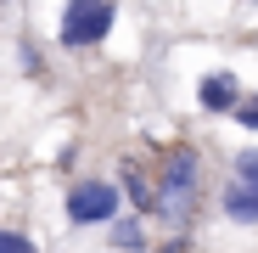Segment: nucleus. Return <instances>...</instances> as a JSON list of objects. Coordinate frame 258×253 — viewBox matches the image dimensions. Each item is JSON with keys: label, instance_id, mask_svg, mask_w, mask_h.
Listing matches in <instances>:
<instances>
[{"label": "nucleus", "instance_id": "nucleus-9", "mask_svg": "<svg viewBox=\"0 0 258 253\" xmlns=\"http://www.w3.org/2000/svg\"><path fill=\"white\" fill-rule=\"evenodd\" d=\"M0 253H34V242L23 231H0Z\"/></svg>", "mask_w": 258, "mask_h": 253}, {"label": "nucleus", "instance_id": "nucleus-5", "mask_svg": "<svg viewBox=\"0 0 258 253\" xmlns=\"http://www.w3.org/2000/svg\"><path fill=\"white\" fill-rule=\"evenodd\" d=\"M219 208H225V220H236V225H258V191L241 186V180H230L219 191Z\"/></svg>", "mask_w": 258, "mask_h": 253}, {"label": "nucleus", "instance_id": "nucleus-6", "mask_svg": "<svg viewBox=\"0 0 258 253\" xmlns=\"http://www.w3.org/2000/svg\"><path fill=\"white\" fill-rule=\"evenodd\" d=\"M118 191H123L129 203H135L141 214H157V186H152V180L141 175L135 163H123V180H118Z\"/></svg>", "mask_w": 258, "mask_h": 253}, {"label": "nucleus", "instance_id": "nucleus-1", "mask_svg": "<svg viewBox=\"0 0 258 253\" xmlns=\"http://www.w3.org/2000/svg\"><path fill=\"white\" fill-rule=\"evenodd\" d=\"M202 197V158L191 146H168L157 158V214H174L185 220Z\"/></svg>", "mask_w": 258, "mask_h": 253}, {"label": "nucleus", "instance_id": "nucleus-11", "mask_svg": "<svg viewBox=\"0 0 258 253\" xmlns=\"http://www.w3.org/2000/svg\"><path fill=\"white\" fill-rule=\"evenodd\" d=\"M163 253H185V236H180V242H168V247H163Z\"/></svg>", "mask_w": 258, "mask_h": 253}, {"label": "nucleus", "instance_id": "nucleus-2", "mask_svg": "<svg viewBox=\"0 0 258 253\" xmlns=\"http://www.w3.org/2000/svg\"><path fill=\"white\" fill-rule=\"evenodd\" d=\"M112 23H118V6H107V0H73V6L62 12L56 39L68 51H90V45H101V39L112 34Z\"/></svg>", "mask_w": 258, "mask_h": 253}, {"label": "nucleus", "instance_id": "nucleus-8", "mask_svg": "<svg viewBox=\"0 0 258 253\" xmlns=\"http://www.w3.org/2000/svg\"><path fill=\"white\" fill-rule=\"evenodd\" d=\"M236 180H241V186H252V191H258V146H247V152H241V158H236Z\"/></svg>", "mask_w": 258, "mask_h": 253}, {"label": "nucleus", "instance_id": "nucleus-4", "mask_svg": "<svg viewBox=\"0 0 258 253\" xmlns=\"http://www.w3.org/2000/svg\"><path fill=\"white\" fill-rule=\"evenodd\" d=\"M197 102H202V113H236L247 96H241V84H236V73H202V84H197Z\"/></svg>", "mask_w": 258, "mask_h": 253}, {"label": "nucleus", "instance_id": "nucleus-3", "mask_svg": "<svg viewBox=\"0 0 258 253\" xmlns=\"http://www.w3.org/2000/svg\"><path fill=\"white\" fill-rule=\"evenodd\" d=\"M118 203H123V191L112 180L84 175L68 186V225H118Z\"/></svg>", "mask_w": 258, "mask_h": 253}, {"label": "nucleus", "instance_id": "nucleus-10", "mask_svg": "<svg viewBox=\"0 0 258 253\" xmlns=\"http://www.w3.org/2000/svg\"><path fill=\"white\" fill-rule=\"evenodd\" d=\"M236 124H241V130H258V96H247V102L236 107Z\"/></svg>", "mask_w": 258, "mask_h": 253}, {"label": "nucleus", "instance_id": "nucleus-7", "mask_svg": "<svg viewBox=\"0 0 258 253\" xmlns=\"http://www.w3.org/2000/svg\"><path fill=\"white\" fill-rule=\"evenodd\" d=\"M112 247H118V253H141V247H146L141 220H118V225H112Z\"/></svg>", "mask_w": 258, "mask_h": 253}]
</instances>
